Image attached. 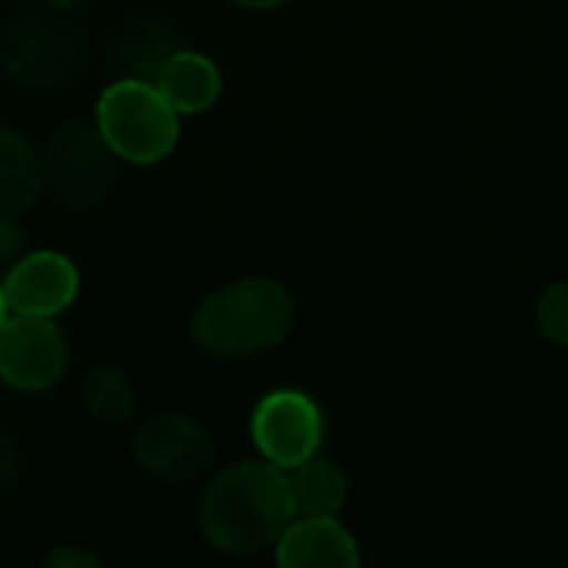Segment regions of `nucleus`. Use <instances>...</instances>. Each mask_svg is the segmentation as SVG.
<instances>
[{
    "mask_svg": "<svg viewBox=\"0 0 568 568\" xmlns=\"http://www.w3.org/2000/svg\"><path fill=\"white\" fill-rule=\"evenodd\" d=\"M293 516L290 479L266 459L233 463L213 473L196 499V526L206 546L226 556L273 549Z\"/></svg>",
    "mask_w": 568,
    "mask_h": 568,
    "instance_id": "obj_1",
    "label": "nucleus"
},
{
    "mask_svg": "<svg viewBox=\"0 0 568 568\" xmlns=\"http://www.w3.org/2000/svg\"><path fill=\"white\" fill-rule=\"evenodd\" d=\"M296 323L293 293L273 276H240L206 293L190 320L193 343L216 359H250L283 346Z\"/></svg>",
    "mask_w": 568,
    "mask_h": 568,
    "instance_id": "obj_2",
    "label": "nucleus"
},
{
    "mask_svg": "<svg viewBox=\"0 0 568 568\" xmlns=\"http://www.w3.org/2000/svg\"><path fill=\"white\" fill-rule=\"evenodd\" d=\"M93 123L113 156L133 166H153L180 143V113L143 77L113 80L97 97Z\"/></svg>",
    "mask_w": 568,
    "mask_h": 568,
    "instance_id": "obj_3",
    "label": "nucleus"
},
{
    "mask_svg": "<svg viewBox=\"0 0 568 568\" xmlns=\"http://www.w3.org/2000/svg\"><path fill=\"white\" fill-rule=\"evenodd\" d=\"M47 190L57 193L60 203L73 210L97 206L116 176V156L100 136L97 123L70 120L50 133L47 146L40 150Z\"/></svg>",
    "mask_w": 568,
    "mask_h": 568,
    "instance_id": "obj_4",
    "label": "nucleus"
},
{
    "mask_svg": "<svg viewBox=\"0 0 568 568\" xmlns=\"http://www.w3.org/2000/svg\"><path fill=\"white\" fill-rule=\"evenodd\" d=\"M250 436L260 459L290 473L300 463L320 456L326 439V416L310 393L273 389L256 403L250 416Z\"/></svg>",
    "mask_w": 568,
    "mask_h": 568,
    "instance_id": "obj_5",
    "label": "nucleus"
},
{
    "mask_svg": "<svg viewBox=\"0 0 568 568\" xmlns=\"http://www.w3.org/2000/svg\"><path fill=\"white\" fill-rule=\"evenodd\" d=\"M70 349L53 320L10 313L0 326V383L13 393H50L67 376Z\"/></svg>",
    "mask_w": 568,
    "mask_h": 568,
    "instance_id": "obj_6",
    "label": "nucleus"
},
{
    "mask_svg": "<svg viewBox=\"0 0 568 568\" xmlns=\"http://www.w3.org/2000/svg\"><path fill=\"white\" fill-rule=\"evenodd\" d=\"M133 459L146 476L180 486L210 473L216 446L213 436L196 419L183 413H160L136 426Z\"/></svg>",
    "mask_w": 568,
    "mask_h": 568,
    "instance_id": "obj_7",
    "label": "nucleus"
},
{
    "mask_svg": "<svg viewBox=\"0 0 568 568\" xmlns=\"http://www.w3.org/2000/svg\"><path fill=\"white\" fill-rule=\"evenodd\" d=\"M0 286L10 313L57 320L80 296V270L60 250H33L3 270Z\"/></svg>",
    "mask_w": 568,
    "mask_h": 568,
    "instance_id": "obj_8",
    "label": "nucleus"
},
{
    "mask_svg": "<svg viewBox=\"0 0 568 568\" xmlns=\"http://www.w3.org/2000/svg\"><path fill=\"white\" fill-rule=\"evenodd\" d=\"M283 568H356L359 542L336 516H293L273 546Z\"/></svg>",
    "mask_w": 568,
    "mask_h": 568,
    "instance_id": "obj_9",
    "label": "nucleus"
},
{
    "mask_svg": "<svg viewBox=\"0 0 568 568\" xmlns=\"http://www.w3.org/2000/svg\"><path fill=\"white\" fill-rule=\"evenodd\" d=\"M153 87L180 116H196L220 100L223 77H220V67L206 53L170 50L153 73Z\"/></svg>",
    "mask_w": 568,
    "mask_h": 568,
    "instance_id": "obj_10",
    "label": "nucleus"
},
{
    "mask_svg": "<svg viewBox=\"0 0 568 568\" xmlns=\"http://www.w3.org/2000/svg\"><path fill=\"white\" fill-rule=\"evenodd\" d=\"M43 160L40 150L17 130L0 126V213L20 216L43 196Z\"/></svg>",
    "mask_w": 568,
    "mask_h": 568,
    "instance_id": "obj_11",
    "label": "nucleus"
},
{
    "mask_svg": "<svg viewBox=\"0 0 568 568\" xmlns=\"http://www.w3.org/2000/svg\"><path fill=\"white\" fill-rule=\"evenodd\" d=\"M7 67L20 83L43 87L50 80H60V73L70 67V43L60 30L30 23L20 33H13Z\"/></svg>",
    "mask_w": 568,
    "mask_h": 568,
    "instance_id": "obj_12",
    "label": "nucleus"
},
{
    "mask_svg": "<svg viewBox=\"0 0 568 568\" xmlns=\"http://www.w3.org/2000/svg\"><path fill=\"white\" fill-rule=\"evenodd\" d=\"M296 516H339L349 499L346 473L323 456H313L286 473Z\"/></svg>",
    "mask_w": 568,
    "mask_h": 568,
    "instance_id": "obj_13",
    "label": "nucleus"
},
{
    "mask_svg": "<svg viewBox=\"0 0 568 568\" xmlns=\"http://www.w3.org/2000/svg\"><path fill=\"white\" fill-rule=\"evenodd\" d=\"M80 406L100 423H126L136 406L133 383L113 366H93L80 376Z\"/></svg>",
    "mask_w": 568,
    "mask_h": 568,
    "instance_id": "obj_14",
    "label": "nucleus"
},
{
    "mask_svg": "<svg viewBox=\"0 0 568 568\" xmlns=\"http://www.w3.org/2000/svg\"><path fill=\"white\" fill-rule=\"evenodd\" d=\"M536 326L539 333L556 343V346H568V280L552 283L536 306Z\"/></svg>",
    "mask_w": 568,
    "mask_h": 568,
    "instance_id": "obj_15",
    "label": "nucleus"
},
{
    "mask_svg": "<svg viewBox=\"0 0 568 568\" xmlns=\"http://www.w3.org/2000/svg\"><path fill=\"white\" fill-rule=\"evenodd\" d=\"M23 240H27V233L17 223V216L0 213V270H7L13 260L23 256Z\"/></svg>",
    "mask_w": 568,
    "mask_h": 568,
    "instance_id": "obj_16",
    "label": "nucleus"
},
{
    "mask_svg": "<svg viewBox=\"0 0 568 568\" xmlns=\"http://www.w3.org/2000/svg\"><path fill=\"white\" fill-rule=\"evenodd\" d=\"M47 566L50 568H97L100 566V559L93 556V552H87V549H77V546H60V549H53L50 556H47Z\"/></svg>",
    "mask_w": 568,
    "mask_h": 568,
    "instance_id": "obj_17",
    "label": "nucleus"
},
{
    "mask_svg": "<svg viewBox=\"0 0 568 568\" xmlns=\"http://www.w3.org/2000/svg\"><path fill=\"white\" fill-rule=\"evenodd\" d=\"M17 476H20V453L7 436H0V493H10Z\"/></svg>",
    "mask_w": 568,
    "mask_h": 568,
    "instance_id": "obj_18",
    "label": "nucleus"
},
{
    "mask_svg": "<svg viewBox=\"0 0 568 568\" xmlns=\"http://www.w3.org/2000/svg\"><path fill=\"white\" fill-rule=\"evenodd\" d=\"M230 3H236V7H243V10H276V7H283L286 0H230Z\"/></svg>",
    "mask_w": 568,
    "mask_h": 568,
    "instance_id": "obj_19",
    "label": "nucleus"
},
{
    "mask_svg": "<svg viewBox=\"0 0 568 568\" xmlns=\"http://www.w3.org/2000/svg\"><path fill=\"white\" fill-rule=\"evenodd\" d=\"M43 3H47L50 10H77L83 0H43Z\"/></svg>",
    "mask_w": 568,
    "mask_h": 568,
    "instance_id": "obj_20",
    "label": "nucleus"
},
{
    "mask_svg": "<svg viewBox=\"0 0 568 568\" xmlns=\"http://www.w3.org/2000/svg\"><path fill=\"white\" fill-rule=\"evenodd\" d=\"M7 316H10V306H7V296H3V286H0V326L7 323Z\"/></svg>",
    "mask_w": 568,
    "mask_h": 568,
    "instance_id": "obj_21",
    "label": "nucleus"
}]
</instances>
